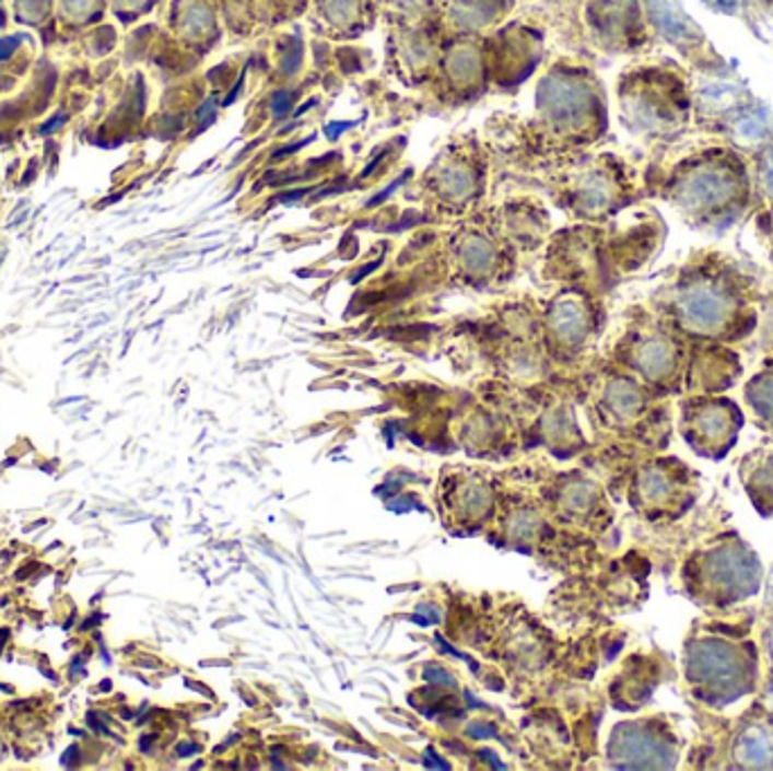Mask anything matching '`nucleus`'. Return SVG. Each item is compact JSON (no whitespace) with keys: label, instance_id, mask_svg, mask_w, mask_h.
<instances>
[{"label":"nucleus","instance_id":"obj_9","mask_svg":"<svg viewBox=\"0 0 773 771\" xmlns=\"http://www.w3.org/2000/svg\"><path fill=\"white\" fill-rule=\"evenodd\" d=\"M552 328L565 344H582L588 335V313L575 299H563L554 306Z\"/></svg>","mask_w":773,"mask_h":771},{"label":"nucleus","instance_id":"obj_6","mask_svg":"<svg viewBox=\"0 0 773 771\" xmlns=\"http://www.w3.org/2000/svg\"><path fill=\"white\" fill-rule=\"evenodd\" d=\"M645 12L649 25L667 44H671L683 57H688L694 69L719 61V57H708L713 55V50L708 42H705V35L686 14L679 0H645Z\"/></svg>","mask_w":773,"mask_h":771},{"label":"nucleus","instance_id":"obj_7","mask_svg":"<svg viewBox=\"0 0 773 771\" xmlns=\"http://www.w3.org/2000/svg\"><path fill=\"white\" fill-rule=\"evenodd\" d=\"M737 425H742V414L728 398L692 396L683 400V432L688 440L713 444L733 437Z\"/></svg>","mask_w":773,"mask_h":771},{"label":"nucleus","instance_id":"obj_11","mask_svg":"<svg viewBox=\"0 0 773 771\" xmlns=\"http://www.w3.org/2000/svg\"><path fill=\"white\" fill-rule=\"evenodd\" d=\"M749 163L758 192V207L773 205V143L749 156Z\"/></svg>","mask_w":773,"mask_h":771},{"label":"nucleus","instance_id":"obj_2","mask_svg":"<svg viewBox=\"0 0 773 771\" xmlns=\"http://www.w3.org/2000/svg\"><path fill=\"white\" fill-rule=\"evenodd\" d=\"M671 328L711 342L742 340L756 326L751 279L730 256L696 252L681 267L667 304Z\"/></svg>","mask_w":773,"mask_h":771},{"label":"nucleus","instance_id":"obj_10","mask_svg":"<svg viewBox=\"0 0 773 771\" xmlns=\"http://www.w3.org/2000/svg\"><path fill=\"white\" fill-rule=\"evenodd\" d=\"M747 400L756 414L773 423V360L764 364V372L753 376L747 385Z\"/></svg>","mask_w":773,"mask_h":771},{"label":"nucleus","instance_id":"obj_14","mask_svg":"<svg viewBox=\"0 0 773 771\" xmlns=\"http://www.w3.org/2000/svg\"><path fill=\"white\" fill-rule=\"evenodd\" d=\"M703 3L717 14H726V16L739 14V0H703Z\"/></svg>","mask_w":773,"mask_h":771},{"label":"nucleus","instance_id":"obj_15","mask_svg":"<svg viewBox=\"0 0 773 771\" xmlns=\"http://www.w3.org/2000/svg\"><path fill=\"white\" fill-rule=\"evenodd\" d=\"M428 681H436V684H442V686H455V679L446 673V669H440V667H430L425 669V675H423Z\"/></svg>","mask_w":773,"mask_h":771},{"label":"nucleus","instance_id":"obj_5","mask_svg":"<svg viewBox=\"0 0 773 771\" xmlns=\"http://www.w3.org/2000/svg\"><path fill=\"white\" fill-rule=\"evenodd\" d=\"M688 347L677 328L656 324L633 340L631 364L656 387H679L686 378Z\"/></svg>","mask_w":773,"mask_h":771},{"label":"nucleus","instance_id":"obj_13","mask_svg":"<svg viewBox=\"0 0 773 771\" xmlns=\"http://www.w3.org/2000/svg\"><path fill=\"white\" fill-rule=\"evenodd\" d=\"M751 218H753V224H756L758 238L762 241V245L769 252V258L773 260V205L758 207Z\"/></svg>","mask_w":773,"mask_h":771},{"label":"nucleus","instance_id":"obj_16","mask_svg":"<svg viewBox=\"0 0 773 771\" xmlns=\"http://www.w3.org/2000/svg\"><path fill=\"white\" fill-rule=\"evenodd\" d=\"M468 733L473 735V737H489V735H495V726H484V722H476V724H470L468 726Z\"/></svg>","mask_w":773,"mask_h":771},{"label":"nucleus","instance_id":"obj_12","mask_svg":"<svg viewBox=\"0 0 773 771\" xmlns=\"http://www.w3.org/2000/svg\"><path fill=\"white\" fill-rule=\"evenodd\" d=\"M434 184L440 186V190L446 197H453V199H461L470 190V177L464 171V165H457V163L446 165Z\"/></svg>","mask_w":773,"mask_h":771},{"label":"nucleus","instance_id":"obj_8","mask_svg":"<svg viewBox=\"0 0 773 771\" xmlns=\"http://www.w3.org/2000/svg\"><path fill=\"white\" fill-rule=\"evenodd\" d=\"M742 374L739 358L722 344H699L688 353L683 383L701 392H719Z\"/></svg>","mask_w":773,"mask_h":771},{"label":"nucleus","instance_id":"obj_4","mask_svg":"<svg viewBox=\"0 0 773 771\" xmlns=\"http://www.w3.org/2000/svg\"><path fill=\"white\" fill-rule=\"evenodd\" d=\"M643 199H647L643 173L611 152L588 159L567 175L565 207L588 222H607Z\"/></svg>","mask_w":773,"mask_h":771},{"label":"nucleus","instance_id":"obj_1","mask_svg":"<svg viewBox=\"0 0 773 771\" xmlns=\"http://www.w3.org/2000/svg\"><path fill=\"white\" fill-rule=\"evenodd\" d=\"M647 199L667 202L692 229L724 236L758 209L749 156L717 137L692 131L652 152L643 171Z\"/></svg>","mask_w":773,"mask_h":771},{"label":"nucleus","instance_id":"obj_3","mask_svg":"<svg viewBox=\"0 0 773 771\" xmlns=\"http://www.w3.org/2000/svg\"><path fill=\"white\" fill-rule=\"evenodd\" d=\"M620 122L652 152L679 143L694 131L692 80L675 63H652L626 73L618 91Z\"/></svg>","mask_w":773,"mask_h":771}]
</instances>
